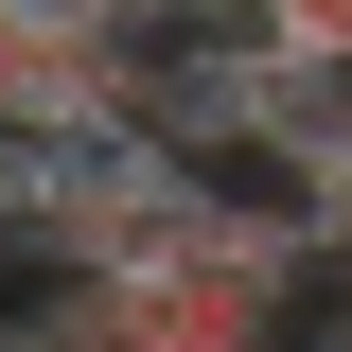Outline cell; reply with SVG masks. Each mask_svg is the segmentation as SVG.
I'll return each mask as SVG.
<instances>
[{"mask_svg":"<svg viewBox=\"0 0 352 352\" xmlns=\"http://www.w3.org/2000/svg\"><path fill=\"white\" fill-rule=\"evenodd\" d=\"M300 282H317L300 247L194 212L176 247H141V264H71V282L36 300V335H18V352H282Z\"/></svg>","mask_w":352,"mask_h":352,"instance_id":"cell-1","label":"cell"},{"mask_svg":"<svg viewBox=\"0 0 352 352\" xmlns=\"http://www.w3.org/2000/svg\"><path fill=\"white\" fill-rule=\"evenodd\" d=\"M0 124H88V0H0Z\"/></svg>","mask_w":352,"mask_h":352,"instance_id":"cell-2","label":"cell"},{"mask_svg":"<svg viewBox=\"0 0 352 352\" xmlns=\"http://www.w3.org/2000/svg\"><path fill=\"white\" fill-rule=\"evenodd\" d=\"M264 18H282V53H300V71H352V0H264Z\"/></svg>","mask_w":352,"mask_h":352,"instance_id":"cell-3","label":"cell"}]
</instances>
